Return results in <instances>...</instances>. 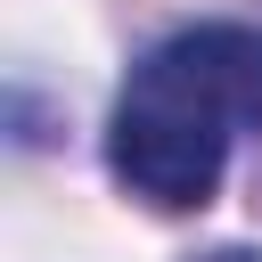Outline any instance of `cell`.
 Returning a JSON list of instances; mask_svg holds the SVG:
<instances>
[{
  "label": "cell",
  "mask_w": 262,
  "mask_h": 262,
  "mask_svg": "<svg viewBox=\"0 0 262 262\" xmlns=\"http://www.w3.org/2000/svg\"><path fill=\"white\" fill-rule=\"evenodd\" d=\"M246 131H262V25H188L131 66L106 123V164L139 205L196 213Z\"/></svg>",
  "instance_id": "obj_1"
},
{
  "label": "cell",
  "mask_w": 262,
  "mask_h": 262,
  "mask_svg": "<svg viewBox=\"0 0 262 262\" xmlns=\"http://www.w3.org/2000/svg\"><path fill=\"white\" fill-rule=\"evenodd\" d=\"M196 262H262L254 246H213V254H196Z\"/></svg>",
  "instance_id": "obj_2"
}]
</instances>
